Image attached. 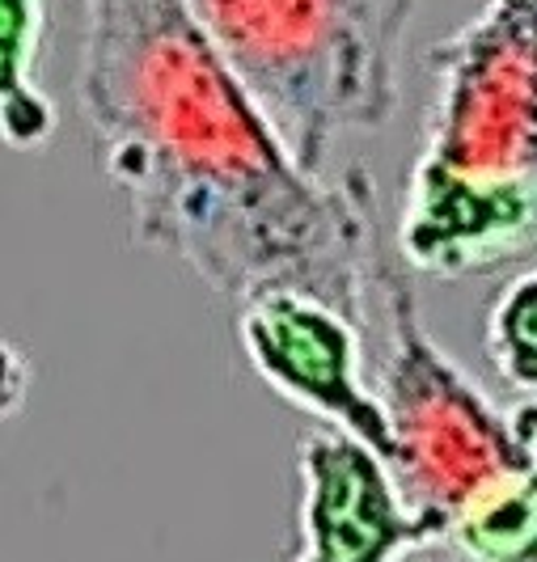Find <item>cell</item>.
Returning <instances> with one entry per match:
<instances>
[{
	"label": "cell",
	"mask_w": 537,
	"mask_h": 562,
	"mask_svg": "<svg viewBox=\"0 0 537 562\" xmlns=\"http://www.w3.org/2000/svg\"><path fill=\"white\" fill-rule=\"evenodd\" d=\"M77 111L136 241L233 301L310 288L365 317V173L301 166L187 0H77Z\"/></svg>",
	"instance_id": "cell-1"
},
{
	"label": "cell",
	"mask_w": 537,
	"mask_h": 562,
	"mask_svg": "<svg viewBox=\"0 0 537 562\" xmlns=\"http://www.w3.org/2000/svg\"><path fill=\"white\" fill-rule=\"evenodd\" d=\"M187 9L301 166L326 173L343 140L394 119L419 0H187Z\"/></svg>",
	"instance_id": "cell-2"
},
{
	"label": "cell",
	"mask_w": 537,
	"mask_h": 562,
	"mask_svg": "<svg viewBox=\"0 0 537 562\" xmlns=\"http://www.w3.org/2000/svg\"><path fill=\"white\" fill-rule=\"evenodd\" d=\"M368 288L385 313V360L377 372V394L394 431L390 465L406 491V504L440 533L445 546L461 507L534 465L512 431L508 411L482 394L470 372H461L424 326L415 276L398 246L377 241Z\"/></svg>",
	"instance_id": "cell-3"
},
{
	"label": "cell",
	"mask_w": 537,
	"mask_h": 562,
	"mask_svg": "<svg viewBox=\"0 0 537 562\" xmlns=\"http://www.w3.org/2000/svg\"><path fill=\"white\" fill-rule=\"evenodd\" d=\"M432 98L411 169L537 187V0H486L427 52Z\"/></svg>",
	"instance_id": "cell-4"
},
{
	"label": "cell",
	"mask_w": 537,
	"mask_h": 562,
	"mask_svg": "<svg viewBox=\"0 0 537 562\" xmlns=\"http://www.w3.org/2000/svg\"><path fill=\"white\" fill-rule=\"evenodd\" d=\"M237 342L271 394L394 461L385 402L368 385L365 317L310 288H262L237 301Z\"/></svg>",
	"instance_id": "cell-5"
},
{
	"label": "cell",
	"mask_w": 537,
	"mask_h": 562,
	"mask_svg": "<svg viewBox=\"0 0 537 562\" xmlns=\"http://www.w3.org/2000/svg\"><path fill=\"white\" fill-rule=\"evenodd\" d=\"M297 554L288 562H406L440 533L406 504L394 465L339 427L297 445Z\"/></svg>",
	"instance_id": "cell-6"
},
{
	"label": "cell",
	"mask_w": 537,
	"mask_h": 562,
	"mask_svg": "<svg viewBox=\"0 0 537 562\" xmlns=\"http://www.w3.org/2000/svg\"><path fill=\"white\" fill-rule=\"evenodd\" d=\"M394 246L411 271L440 280L521 262L537 250V187H474L411 169Z\"/></svg>",
	"instance_id": "cell-7"
},
{
	"label": "cell",
	"mask_w": 537,
	"mask_h": 562,
	"mask_svg": "<svg viewBox=\"0 0 537 562\" xmlns=\"http://www.w3.org/2000/svg\"><path fill=\"white\" fill-rule=\"evenodd\" d=\"M47 43V0H0V144L18 153L47 148L59 127L34 68Z\"/></svg>",
	"instance_id": "cell-8"
},
{
	"label": "cell",
	"mask_w": 537,
	"mask_h": 562,
	"mask_svg": "<svg viewBox=\"0 0 537 562\" xmlns=\"http://www.w3.org/2000/svg\"><path fill=\"white\" fill-rule=\"evenodd\" d=\"M445 546L461 562H537V470L500 482L461 507Z\"/></svg>",
	"instance_id": "cell-9"
},
{
	"label": "cell",
	"mask_w": 537,
	"mask_h": 562,
	"mask_svg": "<svg viewBox=\"0 0 537 562\" xmlns=\"http://www.w3.org/2000/svg\"><path fill=\"white\" fill-rule=\"evenodd\" d=\"M482 351L512 390L537 397V267L512 276L491 296Z\"/></svg>",
	"instance_id": "cell-10"
},
{
	"label": "cell",
	"mask_w": 537,
	"mask_h": 562,
	"mask_svg": "<svg viewBox=\"0 0 537 562\" xmlns=\"http://www.w3.org/2000/svg\"><path fill=\"white\" fill-rule=\"evenodd\" d=\"M26 390H30L26 356L0 338V419H9V415H18V411H22Z\"/></svg>",
	"instance_id": "cell-11"
},
{
	"label": "cell",
	"mask_w": 537,
	"mask_h": 562,
	"mask_svg": "<svg viewBox=\"0 0 537 562\" xmlns=\"http://www.w3.org/2000/svg\"><path fill=\"white\" fill-rule=\"evenodd\" d=\"M508 415H512V431H516L521 449H525L529 465L537 470V397H525V402H516Z\"/></svg>",
	"instance_id": "cell-12"
}]
</instances>
